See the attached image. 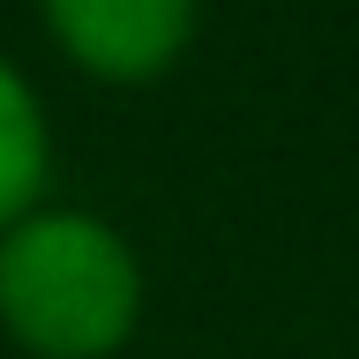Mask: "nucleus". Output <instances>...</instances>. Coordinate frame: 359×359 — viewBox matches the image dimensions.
Wrapping results in <instances>:
<instances>
[{
    "instance_id": "1",
    "label": "nucleus",
    "mask_w": 359,
    "mask_h": 359,
    "mask_svg": "<svg viewBox=\"0 0 359 359\" xmlns=\"http://www.w3.org/2000/svg\"><path fill=\"white\" fill-rule=\"evenodd\" d=\"M135 255L83 210L15 217L0 240V322L45 359H97L135 322Z\"/></svg>"
},
{
    "instance_id": "2",
    "label": "nucleus",
    "mask_w": 359,
    "mask_h": 359,
    "mask_svg": "<svg viewBox=\"0 0 359 359\" xmlns=\"http://www.w3.org/2000/svg\"><path fill=\"white\" fill-rule=\"evenodd\" d=\"M45 15L97 75H150L187 45L195 0H45Z\"/></svg>"
},
{
    "instance_id": "3",
    "label": "nucleus",
    "mask_w": 359,
    "mask_h": 359,
    "mask_svg": "<svg viewBox=\"0 0 359 359\" xmlns=\"http://www.w3.org/2000/svg\"><path fill=\"white\" fill-rule=\"evenodd\" d=\"M38 180H45V120L22 90V75L0 67V224H15L30 210Z\"/></svg>"
}]
</instances>
